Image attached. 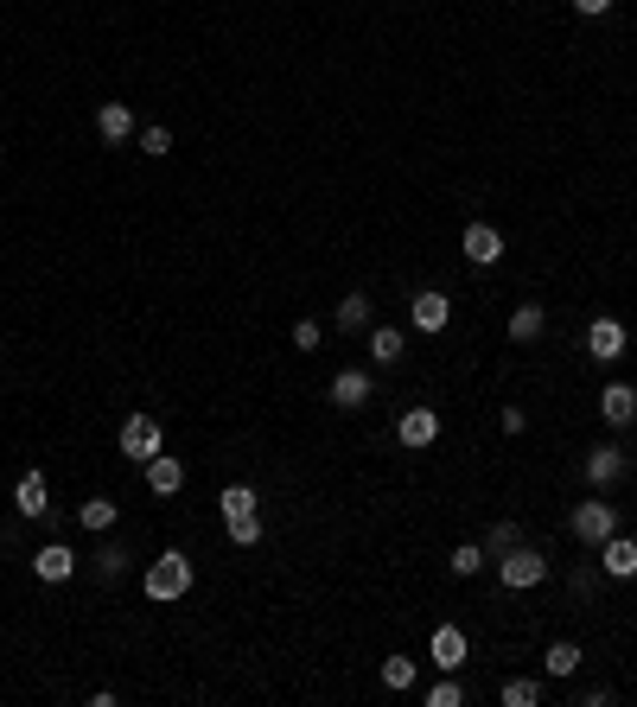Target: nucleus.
I'll use <instances>...</instances> for the list:
<instances>
[{
  "label": "nucleus",
  "instance_id": "obj_1",
  "mask_svg": "<svg viewBox=\"0 0 637 707\" xmlns=\"http://www.w3.org/2000/svg\"><path fill=\"white\" fill-rule=\"evenodd\" d=\"M185 593H192V561H185L179 548H166V555L147 567V599L166 606V599H185Z\"/></svg>",
  "mask_w": 637,
  "mask_h": 707
},
{
  "label": "nucleus",
  "instance_id": "obj_2",
  "mask_svg": "<svg viewBox=\"0 0 637 707\" xmlns=\"http://www.w3.org/2000/svg\"><path fill=\"white\" fill-rule=\"evenodd\" d=\"M497 580H504L510 593H523V586H542V580H548V561L536 555V548H523V542H516L510 555L497 561Z\"/></svg>",
  "mask_w": 637,
  "mask_h": 707
},
{
  "label": "nucleus",
  "instance_id": "obj_3",
  "mask_svg": "<svg viewBox=\"0 0 637 707\" xmlns=\"http://www.w3.org/2000/svg\"><path fill=\"white\" fill-rule=\"evenodd\" d=\"M618 529V510L606 504V497H587V504L574 510V542H587V548H599Z\"/></svg>",
  "mask_w": 637,
  "mask_h": 707
},
{
  "label": "nucleus",
  "instance_id": "obj_4",
  "mask_svg": "<svg viewBox=\"0 0 637 707\" xmlns=\"http://www.w3.org/2000/svg\"><path fill=\"white\" fill-rule=\"evenodd\" d=\"M160 446H166V440H160V421H153V415H128V421H122V459H141V465H147Z\"/></svg>",
  "mask_w": 637,
  "mask_h": 707
},
{
  "label": "nucleus",
  "instance_id": "obj_5",
  "mask_svg": "<svg viewBox=\"0 0 637 707\" xmlns=\"http://www.w3.org/2000/svg\"><path fill=\"white\" fill-rule=\"evenodd\" d=\"M459 249H466V262H472V268H497V262H504V236H497L491 223H466Z\"/></svg>",
  "mask_w": 637,
  "mask_h": 707
},
{
  "label": "nucleus",
  "instance_id": "obj_6",
  "mask_svg": "<svg viewBox=\"0 0 637 707\" xmlns=\"http://www.w3.org/2000/svg\"><path fill=\"white\" fill-rule=\"evenodd\" d=\"M408 319H415V332H446V319H453V300H446L440 287H421L415 306H408Z\"/></svg>",
  "mask_w": 637,
  "mask_h": 707
},
{
  "label": "nucleus",
  "instance_id": "obj_7",
  "mask_svg": "<svg viewBox=\"0 0 637 707\" xmlns=\"http://www.w3.org/2000/svg\"><path fill=\"white\" fill-rule=\"evenodd\" d=\"M96 134H102L109 147H122V141H134V134H141V122H134L128 102H102V109H96Z\"/></svg>",
  "mask_w": 637,
  "mask_h": 707
},
{
  "label": "nucleus",
  "instance_id": "obj_8",
  "mask_svg": "<svg viewBox=\"0 0 637 707\" xmlns=\"http://www.w3.org/2000/svg\"><path fill=\"white\" fill-rule=\"evenodd\" d=\"M599 567H606L612 580H637V542H631V536H618V529H612V536L599 542Z\"/></svg>",
  "mask_w": 637,
  "mask_h": 707
},
{
  "label": "nucleus",
  "instance_id": "obj_9",
  "mask_svg": "<svg viewBox=\"0 0 637 707\" xmlns=\"http://www.w3.org/2000/svg\"><path fill=\"white\" fill-rule=\"evenodd\" d=\"M427 650H434V663L446 669V676H453V669H466V657H472V644H466V631H459V625H440Z\"/></svg>",
  "mask_w": 637,
  "mask_h": 707
},
{
  "label": "nucleus",
  "instance_id": "obj_10",
  "mask_svg": "<svg viewBox=\"0 0 637 707\" xmlns=\"http://www.w3.org/2000/svg\"><path fill=\"white\" fill-rule=\"evenodd\" d=\"M395 440L415 446V453H421V446H434V440H440V415H434V408H408L402 427H395Z\"/></svg>",
  "mask_w": 637,
  "mask_h": 707
},
{
  "label": "nucleus",
  "instance_id": "obj_11",
  "mask_svg": "<svg viewBox=\"0 0 637 707\" xmlns=\"http://www.w3.org/2000/svg\"><path fill=\"white\" fill-rule=\"evenodd\" d=\"M147 491H153V497H179V491H185V465L166 459V446L147 459Z\"/></svg>",
  "mask_w": 637,
  "mask_h": 707
},
{
  "label": "nucleus",
  "instance_id": "obj_12",
  "mask_svg": "<svg viewBox=\"0 0 637 707\" xmlns=\"http://www.w3.org/2000/svg\"><path fill=\"white\" fill-rule=\"evenodd\" d=\"M587 351L599 357V364L625 357V325H618V319H593V325H587Z\"/></svg>",
  "mask_w": 637,
  "mask_h": 707
},
{
  "label": "nucleus",
  "instance_id": "obj_13",
  "mask_svg": "<svg viewBox=\"0 0 637 707\" xmlns=\"http://www.w3.org/2000/svg\"><path fill=\"white\" fill-rule=\"evenodd\" d=\"M32 574H39V580H71L77 574V555L64 542H45L39 555H32Z\"/></svg>",
  "mask_w": 637,
  "mask_h": 707
},
{
  "label": "nucleus",
  "instance_id": "obj_14",
  "mask_svg": "<svg viewBox=\"0 0 637 707\" xmlns=\"http://www.w3.org/2000/svg\"><path fill=\"white\" fill-rule=\"evenodd\" d=\"M587 478H593L599 491H606V485H618V478H625V453H618L612 440H606V446H593V453H587Z\"/></svg>",
  "mask_w": 637,
  "mask_h": 707
},
{
  "label": "nucleus",
  "instance_id": "obj_15",
  "mask_svg": "<svg viewBox=\"0 0 637 707\" xmlns=\"http://www.w3.org/2000/svg\"><path fill=\"white\" fill-rule=\"evenodd\" d=\"M599 415H606V427H625L637 415V389L631 383H606V395H599Z\"/></svg>",
  "mask_w": 637,
  "mask_h": 707
},
{
  "label": "nucleus",
  "instance_id": "obj_16",
  "mask_svg": "<svg viewBox=\"0 0 637 707\" xmlns=\"http://www.w3.org/2000/svg\"><path fill=\"white\" fill-rule=\"evenodd\" d=\"M370 402V376L364 370H338L332 376V408H364Z\"/></svg>",
  "mask_w": 637,
  "mask_h": 707
},
{
  "label": "nucleus",
  "instance_id": "obj_17",
  "mask_svg": "<svg viewBox=\"0 0 637 707\" xmlns=\"http://www.w3.org/2000/svg\"><path fill=\"white\" fill-rule=\"evenodd\" d=\"M548 332V313H542V306H516V313H510V338L516 344H536Z\"/></svg>",
  "mask_w": 637,
  "mask_h": 707
},
{
  "label": "nucleus",
  "instance_id": "obj_18",
  "mask_svg": "<svg viewBox=\"0 0 637 707\" xmlns=\"http://www.w3.org/2000/svg\"><path fill=\"white\" fill-rule=\"evenodd\" d=\"M497 701H504V707H536L542 701V682L536 676H510L504 688H497Z\"/></svg>",
  "mask_w": 637,
  "mask_h": 707
},
{
  "label": "nucleus",
  "instance_id": "obj_19",
  "mask_svg": "<svg viewBox=\"0 0 637 707\" xmlns=\"http://www.w3.org/2000/svg\"><path fill=\"white\" fill-rule=\"evenodd\" d=\"M13 504H20V516H45V472H26L20 491H13Z\"/></svg>",
  "mask_w": 637,
  "mask_h": 707
},
{
  "label": "nucleus",
  "instance_id": "obj_20",
  "mask_svg": "<svg viewBox=\"0 0 637 707\" xmlns=\"http://www.w3.org/2000/svg\"><path fill=\"white\" fill-rule=\"evenodd\" d=\"M402 332H395V325H376V332H370V357H376V364H402Z\"/></svg>",
  "mask_w": 637,
  "mask_h": 707
},
{
  "label": "nucleus",
  "instance_id": "obj_21",
  "mask_svg": "<svg viewBox=\"0 0 637 707\" xmlns=\"http://www.w3.org/2000/svg\"><path fill=\"white\" fill-rule=\"evenodd\" d=\"M580 663H587V657H580V644H548V657H542V669H548V676H561V682L574 676Z\"/></svg>",
  "mask_w": 637,
  "mask_h": 707
},
{
  "label": "nucleus",
  "instance_id": "obj_22",
  "mask_svg": "<svg viewBox=\"0 0 637 707\" xmlns=\"http://www.w3.org/2000/svg\"><path fill=\"white\" fill-rule=\"evenodd\" d=\"M217 510H223V523H236V516H255V491L249 485H230L217 497Z\"/></svg>",
  "mask_w": 637,
  "mask_h": 707
},
{
  "label": "nucleus",
  "instance_id": "obj_23",
  "mask_svg": "<svg viewBox=\"0 0 637 707\" xmlns=\"http://www.w3.org/2000/svg\"><path fill=\"white\" fill-rule=\"evenodd\" d=\"M338 325H344V332H364V325H370V300H364V293H344V300H338Z\"/></svg>",
  "mask_w": 637,
  "mask_h": 707
},
{
  "label": "nucleus",
  "instance_id": "obj_24",
  "mask_svg": "<svg viewBox=\"0 0 637 707\" xmlns=\"http://www.w3.org/2000/svg\"><path fill=\"white\" fill-rule=\"evenodd\" d=\"M77 523H83V529H96V536H102V529L115 523V497H90V504L77 510Z\"/></svg>",
  "mask_w": 637,
  "mask_h": 707
},
{
  "label": "nucleus",
  "instance_id": "obj_25",
  "mask_svg": "<svg viewBox=\"0 0 637 707\" xmlns=\"http://www.w3.org/2000/svg\"><path fill=\"white\" fill-rule=\"evenodd\" d=\"M446 567H453L459 580H472L478 567H485V548H478V542H459V548H453V561H446Z\"/></svg>",
  "mask_w": 637,
  "mask_h": 707
},
{
  "label": "nucleus",
  "instance_id": "obj_26",
  "mask_svg": "<svg viewBox=\"0 0 637 707\" xmlns=\"http://www.w3.org/2000/svg\"><path fill=\"white\" fill-rule=\"evenodd\" d=\"M134 141H141V153H153V160H166V153H172V134H166L160 122H147L141 134H134Z\"/></svg>",
  "mask_w": 637,
  "mask_h": 707
},
{
  "label": "nucleus",
  "instance_id": "obj_27",
  "mask_svg": "<svg viewBox=\"0 0 637 707\" xmlns=\"http://www.w3.org/2000/svg\"><path fill=\"white\" fill-rule=\"evenodd\" d=\"M383 682L389 688H415V657H389L383 663Z\"/></svg>",
  "mask_w": 637,
  "mask_h": 707
},
{
  "label": "nucleus",
  "instance_id": "obj_28",
  "mask_svg": "<svg viewBox=\"0 0 637 707\" xmlns=\"http://www.w3.org/2000/svg\"><path fill=\"white\" fill-rule=\"evenodd\" d=\"M459 701H466V688H459L453 676H446V682H434V688H427V707H459Z\"/></svg>",
  "mask_w": 637,
  "mask_h": 707
},
{
  "label": "nucleus",
  "instance_id": "obj_29",
  "mask_svg": "<svg viewBox=\"0 0 637 707\" xmlns=\"http://www.w3.org/2000/svg\"><path fill=\"white\" fill-rule=\"evenodd\" d=\"M516 542H523V536H516V523H497L491 536H485V555H510Z\"/></svg>",
  "mask_w": 637,
  "mask_h": 707
},
{
  "label": "nucleus",
  "instance_id": "obj_30",
  "mask_svg": "<svg viewBox=\"0 0 637 707\" xmlns=\"http://www.w3.org/2000/svg\"><path fill=\"white\" fill-rule=\"evenodd\" d=\"M122 567H128L122 548H102V555H96V574H102V580H122Z\"/></svg>",
  "mask_w": 637,
  "mask_h": 707
},
{
  "label": "nucleus",
  "instance_id": "obj_31",
  "mask_svg": "<svg viewBox=\"0 0 637 707\" xmlns=\"http://www.w3.org/2000/svg\"><path fill=\"white\" fill-rule=\"evenodd\" d=\"M294 344H300V351H319V319H300L294 325Z\"/></svg>",
  "mask_w": 637,
  "mask_h": 707
},
{
  "label": "nucleus",
  "instance_id": "obj_32",
  "mask_svg": "<svg viewBox=\"0 0 637 707\" xmlns=\"http://www.w3.org/2000/svg\"><path fill=\"white\" fill-rule=\"evenodd\" d=\"M497 427H504V434H523L529 415H523V408H504V415H497Z\"/></svg>",
  "mask_w": 637,
  "mask_h": 707
},
{
  "label": "nucleus",
  "instance_id": "obj_33",
  "mask_svg": "<svg viewBox=\"0 0 637 707\" xmlns=\"http://www.w3.org/2000/svg\"><path fill=\"white\" fill-rule=\"evenodd\" d=\"M574 13L580 20H599V13H612V0H574Z\"/></svg>",
  "mask_w": 637,
  "mask_h": 707
},
{
  "label": "nucleus",
  "instance_id": "obj_34",
  "mask_svg": "<svg viewBox=\"0 0 637 707\" xmlns=\"http://www.w3.org/2000/svg\"><path fill=\"white\" fill-rule=\"evenodd\" d=\"M631 427H637V415H631Z\"/></svg>",
  "mask_w": 637,
  "mask_h": 707
}]
</instances>
